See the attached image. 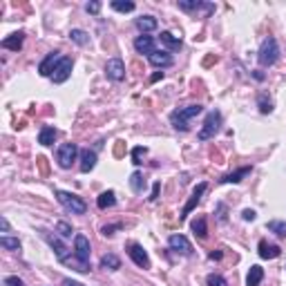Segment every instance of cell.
<instances>
[{
  "mask_svg": "<svg viewBox=\"0 0 286 286\" xmlns=\"http://www.w3.org/2000/svg\"><path fill=\"white\" fill-rule=\"evenodd\" d=\"M90 255H92L90 239L83 233H78L74 237V253H72L68 264H72L76 271H81V273H90Z\"/></svg>",
  "mask_w": 286,
  "mask_h": 286,
  "instance_id": "obj_1",
  "label": "cell"
},
{
  "mask_svg": "<svg viewBox=\"0 0 286 286\" xmlns=\"http://www.w3.org/2000/svg\"><path fill=\"white\" fill-rule=\"evenodd\" d=\"M204 112V105L199 103H192V105H186V107H179L170 114V125L174 127L177 132H188L190 130V121L197 117V114Z\"/></svg>",
  "mask_w": 286,
  "mask_h": 286,
  "instance_id": "obj_2",
  "label": "cell"
},
{
  "mask_svg": "<svg viewBox=\"0 0 286 286\" xmlns=\"http://www.w3.org/2000/svg\"><path fill=\"white\" fill-rule=\"evenodd\" d=\"M277 58H279V45L273 36H269V38H264L261 45H259L257 63L261 65V68H271V65L277 63Z\"/></svg>",
  "mask_w": 286,
  "mask_h": 286,
  "instance_id": "obj_3",
  "label": "cell"
},
{
  "mask_svg": "<svg viewBox=\"0 0 286 286\" xmlns=\"http://www.w3.org/2000/svg\"><path fill=\"white\" fill-rule=\"evenodd\" d=\"M54 194H56L58 204L63 206L65 210H70L72 215H85V212H87V204H85L78 194L65 192V190H54Z\"/></svg>",
  "mask_w": 286,
  "mask_h": 286,
  "instance_id": "obj_4",
  "label": "cell"
},
{
  "mask_svg": "<svg viewBox=\"0 0 286 286\" xmlns=\"http://www.w3.org/2000/svg\"><path fill=\"white\" fill-rule=\"evenodd\" d=\"M219 127H222V112L219 109H210L204 119L202 130L197 132V139L199 141H208V139H212L219 132Z\"/></svg>",
  "mask_w": 286,
  "mask_h": 286,
  "instance_id": "obj_5",
  "label": "cell"
},
{
  "mask_svg": "<svg viewBox=\"0 0 286 286\" xmlns=\"http://www.w3.org/2000/svg\"><path fill=\"white\" fill-rule=\"evenodd\" d=\"M40 237L47 241V244H50L52 251L56 253V259H58V261H63V264H68V261H70V248L65 246L56 235H52L50 230H45V228H40Z\"/></svg>",
  "mask_w": 286,
  "mask_h": 286,
  "instance_id": "obj_6",
  "label": "cell"
},
{
  "mask_svg": "<svg viewBox=\"0 0 286 286\" xmlns=\"http://www.w3.org/2000/svg\"><path fill=\"white\" fill-rule=\"evenodd\" d=\"M76 155H78V145L76 143H63L60 148L56 150V161L63 170L72 168V163L76 161Z\"/></svg>",
  "mask_w": 286,
  "mask_h": 286,
  "instance_id": "obj_7",
  "label": "cell"
},
{
  "mask_svg": "<svg viewBox=\"0 0 286 286\" xmlns=\"http://www.w3.org/2000/svg\"><path fill=\"white\" fill-rule=\"evenodd\" d=\"M208 190V184L206 181H202V184H197V188L192 190V194H190V199L186 202V206H184V210H181V215H179V222H184V219L190 215V212L197 208V204L202 202V197H204V192Z\"/></svg>",
  "mask_w": 286,
  "mask_h": 286,
  "instance_id": "obj_8",
  "label": "cell"
},
{
  "mask_svg": "<svg viewBox=\"0 0 286 286\" xmlns=\"http://www.w3.org/2000/svg\"><path fill=\"white\" fill-rule=\"evenodd\" d=\"M125 251H127L130 259L135 261L139 269H150V257H148V253L143 251L141 244H137V241H130V244L125 246Z\"/></svg>",
  "mask_w": 286,
  "mask_h": 286,
  "instance_id": "obj_9",
  "label": "cell"
},
{
  "mask_svg": "<svg viewBox=\"0 0 286 286\" xmlns=\"http://www.w3.org/2000/svg\"><path fill=\"white\" fill-rule=\"evenodd\" d=\"M105 76L114 83H121L125 78V63L121 58H109L105 63Z\"/></svg>",
  "mask_w": 286,
  "mask_h": 286,
  "instance_id": "obj_10",
  "label": "cell"
},
{
  "mask_svg": "<svg viewBox=\"0 0 286 286\" xmlns=\"http://www.w3.org/2000/svg\"><path fill=\"white\" fill-rule=\"evenodd\" d=\"M72 68H74V60H72L70 56H63L60 58V63L56 65V70H54V74H52V81L54 83H65L68 78L72 76Z\"/></svg>",
  "mask_w": 286,
  "mask_h": 286,
  "instance_id": "obj_11",
  "label": "cell"
},
{
  "mask_svg": "<svg viewBox=\"0 0 286 286\" xmlns=\"http://www.w3.org/2000/svg\"><path fill=\"white\" fill-rule=\"evenodd\" d=\"M168 246H170V251H174L179 255H186V257L188 255H192V246H190V241H188V237L179 235V233L168 237Z\"/></svg>",
  "mask_w": 286,
  "mask_h": 286,
  "instance_id": "obj_12",
  "label": "cell"
},
{
  "mask_svg": "<svg viewBox=\"0 0 286 286\" xmlns=\"http://www.w3.org/2000/svg\"><path fill=\"white\" fill-rule=\"evenodd\" d=\"M60 52H50L45 58L40 60V65H38V74L40 76H50L52 78V74H54V70H56V65L60 63Z\"/></svg>",
  "mask_w": 286,
  "mask_h": 286,
  "instance_id": "obj_13",
  "label": "cell"
},
{
  "mask_svg": "<svg viewBox=\"0 0 286 286\" xmlns=\"http://www.w3.org/2000/svg\"><path fill=\"white\" fill-rule=\"evenodd\" d=\"M179 9L181 11H206V14H212L215 11V5L212 3H204V0H179Z\"/></svg>",
  "mask_w": 286,
  "mask_h": 286,
  "instance_id": "obj_14",
  "label": "cell"
},
{
  "mask_svg": "<svg viewBox=\"0 0 286 286\" xmlns=\"http://www.w3.org/2000/svg\"><path fill=\"white\" fill-rule=\"evenodd\" d=\"M135 50L139 54H145V56H152V54L157 52V47H155V38L148 34H141L139 38L135 40Z\"/></svg>",
  "mask_w": 286,
  "mask_h": 286,
  "instance_id": "obj_15",
  "label": "cell"
},
{
  "mask_svg": "<svg viewBox=\"0 0 286 286\" xmlns=\"http://www.w3.org/2000/svg\"><path fill=\"white\" fill-rule=\"evenodd\" d=\"M257 248H259V257L261 259H275V257L282 255V248H279L277 244H269L266 239H261Z\"/></svg>",
  "mask_w": 286,
  "mask_h": 286,
  "instance_id": "obj_16",
  "label": "cell"
},
{
  "mask_svg": "<svg viewBox=\"0 0 286 286\" xmlns=\"http://www.w3.org/2000/svg\"><path fill=\"white\" fill-rule=\"evenodd\" d=\"M253 172V168L251 166H244V168H239V170H235V172H228V174H224L222 179H219V184H239L244 177H248V174Z\"/></svg>",
  "mask_w": 286,
  "mask_h": 286,
  "instance_id": "obj_17",
  "label": "cell"
},
{
  "mask_svg": "<svg viewBox=\"0 0 286 286\" xmlns=\"http://www.w3.org/2000/svg\"><path fill=\"white\" fill-rule=\"evenodd\" d=\"M23 42H25V34L23 32H16V34H9L7 38H3L0 45L5 47V50H11V52H18L23 47Z\"/></svg>",
  "mask_w": 286,
  "mask_h": 286,
  "instance_id": "obj_18",
  "label": "cell"
},
{
  "mask_svg": "<svg viewBox=\"0 0 286 286\" xmlns=\"http://www.w3.org/2000/svg\"><path fill=\"white\" fill-rule=\"evenodd\" d=\"M148 60L155 68H170V65L174 63V58L170 56V52H161V50H157L152 56H148Z\"/></svg>",
  "mask_w": 286,
  "mask_h": 286,
  "instance_id": "obj_19",
  "label": "cell"
},
{
  "mask_svg": "<svg viewBox=\"0 0 286 286\" xmlns=\"http://www.w3.org/2000/svg\"><path fill=\"white\" fill-rule=\"evenodd\" d=\"M135 25H137L139 32L148 34V32H155V29L159 27V23H157V18H155V16H139L137 20H135Z\"/></svg>",
  "mask_w": 286,
  "mask_h": 286,
  "instance_id": "obj_20",
  "label": "cell"
},
{
  "mask_svg": "<svg viewBox=\"0 0 286 286\" xmlns=\"http://www.w3.org/2000/svg\"><path fill=\"white\" fill-rule=\"evenodd\" d=\"M96 166V152L85 148L81 150V172H90V170H94Z\"/></svg>",
  "mask_w": 286,
  "mask_h": 286,
  "instance_id": "obj_21",
  "label": "cell"
},
{
  "mask_svg": "<svg viewBox=\"0 0 286 286\" xmlns=\"http://www.w3.org/2000/svg\"><path fill=\"white\" fill-rule=\"evenodd\" d=\"M58 137V130L54 125H42V130L38 132V143L40 145H52L54 141H56Z\"/></svg>",
  "mask_w": 286,
  "mask_h": 286,
  "instance_id": "obj_22",
  "label": "cell"
},
{
  "mask_svg": "<svg viewBox=\"0 0 286 286\" xmlns=\"http://www.w3.org/2000/svg\"><path fill=\"white\" fill-rule=\"evenodd\" d=\"M161 42L168 47L170 52H179L181 50V38L174 36L172 32H161Z\"/></svg>",
  "mask_w": 286,
  "mask_h": 286,
  "instance_id": "obj_23",
  "label": "cell"
},
{
  "mask_svg": "<svg viewBox=\"0 0 286 286\" xmlns=\"http://www.w3.org/2000/svg\"><path fill=\"white\" fill-rule=\"evenodd\" d=\"M117 204V194H114V190H105L99 194V199H96V206H99L101 210H107L112 208V206Z\"/></svg>",
  "mask_w": 286,
  "mask_h": 286,
  "instance_id": "obj_24",
  "label": "cell"
},
{
  "mask_svg": "<svg viewBox=\"0 0 286 286\" xmlns=\"http://www.w3.org/2000/svg\"><path fill=\"white\" fill-rule=\"evenodd\" d=\"M261 279H264V269L257 264L251 266V271H248V275H246V286H259Z\"/></svg>",
  "mask_w": 286,
  "mask_h": 286,
  "instance_id": "obj_25",
  "label": "cell"
},
{
  "mask_svg": "<svg viewBox=\"0 0 286 286\" xmlns=\"http://www.w3.org/2000/svg\"><path fill=\"white\" fill-rule=\"evenodd\" d=\"M101 269H105V271H119L121 269V259L114 253L103 255V257H101Z\"/></svg>",
  "mask_w": 286,
  "mask_h": 286,
  "instance_id": "obj_26",
  "label": "cell"
},
{
  "mask_svg": "<svg viewBox=\"0 0 286 286\" xmlns=\"http://www.w3.org/2000/svg\"><path fill=\"white\" fill-rule=\"evenodd\" d=\"M194 237H199V239H206V235H208V226H206V217H197L194 222L190 224Z\"/></svg>",
  "mask_w": 286,
  "mask_h": 286,
  "instance_id": "obj_27",
  "label": "cell"
},
{
  "mask_svg": "<svg viewBox=\"0 0 286 286\" xmlns=\"http://www.w3.org/2000/svg\"><path fill=\"white\" fill-rule=\"evenodd\" d=\"M112 9L121 11V14H130V11H135V3L132 0H112Z\"/></svg>",
  "mask_w": 286,
  "mask_h": 286,
  "instance_id": "obj_28",
  "label": "cell"
},
{
  "mask_svg": "<svg viewBox=\"0 0 286 286\" xmlns=\"http://www.w3.org/2000/svg\"><path fill=\"white\" fill-rule=\"evenodd\" d=\"M0 246L7 248V251H20V239H18V237L3 235V237H0Z\"/></svg>",
  "mask_w": 286,
  "mask_h": 286,
  "instance_id": "obj_29",
  "label": "cell"
},
{
  "mask_svg": "<svg viewBox=\"0 0 286 286\" xmlns=\"http://www.w3.org/2000/svg\"><path fill=\"white\" fill-rule=\"evenodd\" d=\"M70 38L74 40L76 45H81V47L90 42V36H87V32H83V29H72V32H70Z\"/></svg>",
  "mask_w": 286,
  "mask_h": 286,
  "instance_id": "obj_30",
  "label": "cell"
},
{
  "mask_svg": "<svg viewBox=\"0 0 286 286\" xmlns=\"http://www.w3.org/2000/svg\"><path fill=\"white\" fill-rule=\"evenodd\" d=\"M266 228H269L271 233H275L277 237H286V222H277V219H273V222L266 224Z\"/></svg>",
  "mask_w": 286,
  "mask_h": 286,
  "instance_id": "obj_31",
  "label": "cell"
},
{
  "mask_svg": "<svg viewBox=\"0 0 286 286\" xmlns=\"http://www.w3.org/2000/svg\"><path fill=\"white\" fill-rule=\"evenodd\" d=\"M257 105H259V112L261 114H271L273 112V101L266 94H259L257 96Z\"/></svg>",
  "mask_w": 286,
  "mask_h": 286,
  "instance_id": "obj_32",
  "label": "cell"
},
{
  "mask_svg": "<svg viewBox=\"0 0 286 286\" xmlns=\"http://www.w3.org/2000/svg\"><path fill=\"white\" fill-rule=\"evenodd\" d=\"M143 186H145V181L141 177V172H132V177H130V188L135 192H143Z\"/></svg>",
  "mask_w": 286,
  "mask_h": 286,
  "instance_id": "obj_33",
  "label": "cell"
},
{
  "mask_svg": "<svg viewBox=\"0 0 286 286\" xmlns=\"http://www.w3.org/2000/svg\"><path fill=\"white\" fill-rule=\"evenodd\" d=\"M145 155H148V148H143V145H137V148L132 150V163H135V166H141Z\"/></svg>",
  "mask_w": 286,
  "mask_h": 286,
  "instance_id": "obj_34",
  "label": "cell"
},
{
  "mask_svg": "<svg viewBox=\"0 0 286 286\" xmlns=\"http://www.w3.org/2000/svg\"><path fill=\"white\" fill-rule=\"evenodd\" d=\"M206 284H208V286H228V282H226V277L217 275V273H210V275L206 277Z\"/></svg>",
  "mask_w": 286,
  "mask_h": 286,
  "instance_id": "obj_35",
  "label": "cell"
},
{
  "mask_svg": "<svg viewBox=\"0 0 286 286\" xmlns=\"http://www.w3.org/2000/svg\"><path fill=\"white\" fill-rule=\"evenodd\" d=\"M56 230H58L60 237H72V226H70L68 222H58L56 224Z\"/></svg>",
  "mask_w": 286,
  "mask_h": 286,
  "instance_id": "obj_36",
  "label": "cell"
},
{
  "mask_svg": "<svg viewBox=\"0 0 286 286\" xmlns=\"http://www.w3.org/2000/svg\"><path fill=\"white\" fill-rule=\"evenodd\" d=\"M215 215H217V219H219V222H222V224H226V204H222V202H219L217 206H215Z\"/></svg>",
  "mask_w": 286,
  "mask_h": 286,
  "instance_id": "obj_37",
  "label": "cell"
},
{
  "mask_svg": "<svg viewBox=\"0 0 286 286\" xmlns=\"http://www.w3.org/2000/svg\"><path fill=\"white\" fill-rule=\"evenodd\" d=\"M123 228V224H109V226H103L101 228V233L105 235V237H112L114 233H117V230H121Z\"/></svg>",
  "mask_w": 286,
  "mask_h": 286,
  "instance_id": "obj_38",
  "label": "cell"
},
{
  "mask_svg": "<svg viewBox=\"0 0 286 286\" xmlns=\"http://www.w3.org/2000/svg\"><path fill=\"white\" fill-rule=\"evenodd\" d=\"M5 286H25V282L16 275H9V277H5Z\"/></svg>",
  "mask_w": 286,
  "mask_h": 286,
  "instance_id": "obj_39",
  "label": "cell"
},
{
  "mask_svg": "<svg viewBox=\"0 0 286 286\" xmlns=\"http://www.w3.org/2000/svg\"><path fill=\"white\" fill-rule=\"evenodd\" d=\"M85 9H87V14H99V11H101V3H96V0H94V3H87V5H85Z\"/></svg>",
  "mask_w": 286,
  "mask_h": 286,
  "instance_id": "obj_40",
  "label": "cell"
},
{
  "mask_svg": "<svg viewBox=\"0 0 286 286\" xmlns=\"http://www.w3.org/2000/svg\"><path fill=\"white\" fill-rule=\"evenodd\" d=\"M241 217H244V222H255V217H257V212L251 210V208H246L244 212H241Z\"/></svg>",
  "mask_w": 286,
  "mask_h": 286,
  "instance_id": "obj_41",
  "label": "cell"
},
{
  "mask_svg": "<svg viewBox=\"0 0 286 286\" xmlns=\"http://www.w3.org/2000/svg\"><path fill=\"white\" fill-rule=\"evenodd\" d=\"M159 190H161V184H159V181H157V184L152 186V194H150V202H155V199L159 197Z\"/></svg>",
  "mask_w": 286,
  "mask_h": 286,
  "instance_id": "obj_42",
  "label": "cell"
},
{
  "mask_svg": "<svg viewBox=\"0 0 286 286\" xmlns=\"http://www.w3.org/2000/svg\"><path fill=\"white\" fill-rule=\"evenodd\" d=\"M60 286H85V284L76 282V279H72V277H65V279H63V284H60Z\"/></svg>",
  "mask_w": 286,
  "mask_h": 286,
  "instance_id": "obj_43",
  "label": "cell"
},
{
  "mask_svg": "<svg viewBox=\"0 0 286 286\" xmlns=\"http://www.w3.org/2000/svg\"><path fill=\"white\" fill-rule=\"evenodd\" d=\"M222 257H224L222 251H212V253H208V259H222Z\"/></svg>",
  "mask_w": 286,
  "mask_h": 286,
  "instance_id": "obj_44",
  "label": "cell"
},
{
  "mask_svg": "<svg viewBox=\"0 0 286 286\" xmlns=\"http://www.w3.org/2000/svg\"><path fill=\"white\" fill-rule=\"evenodd\" d=\"M0 226H3L5 233H9V222H7V217H0Z\"/></svg>",
  "mask_w": 286,
  "mask_h": 286,
  "instance_id": "obj_45",
  "label": "cell"
},
{
  "mask_svg": "<svg viewBox=\"0 0 286 286\" xmlns=\"http://www.w3.org/2000/svg\"><path fill=\"white\" fill-rule=\"evenodd\" d=\"M159 78H163V72H157V74H155V76H152V78H150V81H152V83H157V81H159Z\"/></svg>",
  "mask_w": 286,
  "mask_h": 286,
  "instance_id": "obj_46",
  "label": "cell"
},
{
  "mask_svg": "<svg viewBox=\"0 0 286 286\" xmlns=\"http://www.w3.org/2000/svg\"><path fill=\"white\" fill-rule=\"evenodd\" d=\"M253 76H255V78H257V81H264V74H261V72H259V70H255V72H253Z\"/></svg>",
  "mask_w": 286,
  "mask_h": 286,
  "instance_id": "obj_47",
  "label": "cell"
}]
</instances>
